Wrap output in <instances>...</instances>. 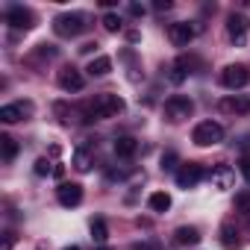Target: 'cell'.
Returning <instances> with one entry per match:
<instances>
[{"label": "cell", "mask_w": 250, "mask_h": 250, "mask_svg": "<svg viewBox=\"0 0 250 250\" xmlns=\"http://www.w3.org/2000/svg\"><path fill=\"white\" fill-rule=\"evenodd\" d=\"M235 206L250 215V191H238V194H235Z\"/></svg>", "instance_id": "cell-27"}, {"label": "cell", "mask_w": 250, "mask_h": 250, "mask_svg": "<svg viewBox=\"0 0 250 250\" xmlns=\"http://www.w3.org/2000/svg\"><path fill=\"white\" fill-rule=\"evenodd\" d=\"M165 118L171 121V124H183L186 118H191L194 115V100L191 97H186V94H174V97H168L165 100Z\"/></svg>", "instance_id": "cell-4"}, {"label": "cell", "mask_w": 250, "mask_h": 250, "mask_svg": "<svg viewBox=\"0 0 250 250\" xmlns=\"http://www.w3.org/2000/svg\"><path fill=\"white\" fill-rule=\"evenodd\" d=\"M130 12H133V15H145V6H139V3H133V6H130Z\"/></svg>", "instance_id": "cell-30"}, {"label": "cell", "mask_w": 250, "mask_h": 250, "mask_svg": "<svg viewBox=\"0 0 250 250\" xmlns=\"http://www.w3.org/2000/svg\"><path fill=\"white\" fill-rule=\"evenodd\" d=\"M212 183H215V188H232L235 171L229 165H218V168H212Z\"/></svg>", "instance_id": "cell-16"}, {"label": "cell", "mask_w": 250, "mask_h": 250, "mask_svg": "<svg viewBox=\"0 0 250 250\" xmlns=\"http://www.w3.org/2000/svg\"><path fill=\"white\" fill-rule=\"evenodd\" d=\"M85 27H88V24H85V15H83V12H62V15L53 18V33L62 36V39L80 36Z\"/></svg>", "instance_id": "cell-2"}, {"label": "cell", "mask_w": 250, "mask_h": 250, "mask_svg": "<svg viewBox=\"0 0 250 250\" xmlns=\"http://www.w3.org/2000/svg\"><path fill=\"white\" fill-rule=\"evenodd\" d=\"M112 150H115L118 159H133V156L139 153V142H136L133 136H118L115 145H112Z\"/></svg>", "instance_id": "cell-14"}, {"label": "cell", "mask_w": 250, "mask_h": 250, "mask_svg": "<svg viewBox=\"0 0 250 250\" xmlns=\"http://www.w3.org/2000/svg\"><path fill=\"white\" fill-rule=\"evenodd\" d=\"M247 83H250V71H247L244 65H227V68L221 71V85L229 88V91H238V88H244Z\"/></svg>", "instance_id": "cell-6"}, {"label": "cell", "mask_w": 250, "mask_h": 250, "mask_svg": "<svg viewBox=\"0 0 250 250\" xmlns=\"http://www.w3.org/2000/svg\"><path fill=\"white\" fill-rule=\"evenodd\" d=\"M121 112H124V100L112 91H103V94H97L94 100H88L83 106V121H88V124L91 121H106V118H115Z\"/></svg>", "instance_id": "cell-1"}, {"label": "cell", "mask_w": 250, "mask_h": 250, "mask_svg": "<svg viewBox=\"0 0 250 250\" xmlns=\"http://www.w3.org/2000/svg\"><path fill=\"white\" fill-rule=\"evenodd\" d=\"M91 165H94V159H91V153L88 150H74V168L80 171V174H88L91 171Z\"/></svg>", "instance_id": "cell-21"}, {"label": "cell", "mask_w": 250, "mask_h": 250, "mask_svg": "<svg viewBox=\"0 0 250 250\" xmlns=\"http://www.w3.org/2000/svg\"><path fill=\"white\" fill-rule=\"evenodd\" d=\"M218 241H221V247H224V250H238V247H241V238H238V232H235V227H232V224H224V227H221Z\"/></svg>", "instance_id": "cell-17"}, {"label": "cell", "mask_w": 250, "mask_h": 250, "mask_svg": "<svg viewBox=\"0 0 250 250\" xmlns=\"http://www.w3.org/2000/svg\"><path fill=\"white\" fill-rule=\"evenodd\" d=\"M188 74H191V62H188L186 56H180V59L171 65V74H168V80H171L174 85H183V83L188 80Z\"/></svg>", "instance_id": "cell-15"}, {"label": "cell", "mask_w": 250, "mask_h": 250, "mask_svg": "<svg viewBox=\"0 0 250 250\" xmlns=\"http://www.w3.org/2000/svg\"><path fill=\"white\" fill-rule=\"evenodd\" d=\"M162 171H180V156H177L174 150H168V153L162 156Z\"/></svg>", "instance_id": "cell-25"}, {"label": "cell", "mask_w": 250, "mask_h": 250, "mask_svg": "<svg viewBox=\"0 0 250 250\" xmlns=\"http://www.w3.org/2000/svg\"><path fill=\"white\" fill-rule=\"evenodd\" d=\"M200 180H203V168L200 165H194V162L180 165V171H177V186L180 188H194Z\"/></svg>", "instance_id": "cell-13"}, {"label": "cell", "mask_w": 250, "mask_h": 250, "mask_svg": "<svg viewBox=\"0 0 250 250\" xmlns=\"http://www.w3.org/2000/svg\"><path fill=\"white\" fill-rule=\"evenodd\" d=\"M30 115H33V103L30 100H18V103L0 106V121L3 124H18V121H27Z\"/></svg>", "instance_id": "cell-7"}, {"label": "cell", "mask_w": 250, "mask_h": 250, "mask_svg": "<svg viewBox=\"0 0 250 250\" xmlns=\"http://www.w3.org/2000/svg\"><path fill=\"white\" fill-rule=\"evenodd\" d=\"M6 24H9L12 30H33V27H36V15H33L30 9H24V6H12V9L6 12Z\"/></svg>", "instance_id": "cell-12"}, {"label": "cell", "mask_w": 250, "mask_h": 250, "mask_svg": "<svg viewBox=\"0 0 250 250\" xmlns=\"http://www.w3.org/2000/svg\"><path fill=\"white\" fill-rule=\"evenodd\" d=\"M33 171H36V177H47V174H53V165L42 156V159H36V168Z\"/></svg>", "instance_id": "cell-26"}, {"label": "cell", "mask_w": 250, "mask_h": 250, "mask_svg": "<svg viewBox=\"0 0 250 250\" xmlns=\"http://www.w3.org/2000/svg\"><path fill=\"white\" fill-rule=\"evenodd\" d=\"M218 109L224 115H250V97H244V94H227V97H221Z\"/></svg>", "instance_id": "cell-11"}, {"label": "cell", "mask_w": 250, "mask_h": 250, "mask_svg": "<svg viewBox=\"0 0 250 250\" xmlns=\"http://www.w3.org/2000/svg\"><path fill=\"white\" fill-rule=\"evenodd\" d=\"M3 250H12V232H6V241H3Z\"/></svg>", "instance_id": "cell-33"}, {"label": "cell", "mask_w": 250, "mask_h": 250, "mask_svg": "<svg viewBox=\"0 0 250 250\" xmlns=\"http://www.w3.org/2000/svg\"><path fill=\"white\" fill-rule=\"evenodd\" d=\"M121 27H124L121 15H115V12H106V15H103V30H106V33H121Z\"/></svg>", "instance_id": "cell-24"}, {"label": "cell", "mask_w": 250, "mask_h": 250, "mask_svg": "<svg viewBox=\"0 0 250 250\" xmlns=\"http://www.w3.org/2000/svg\"><path fill=\"white\" fill-rule=\"evenodd\" d=\"M62 250H80V247H77V244H71V247H62Z\"/></svg>", "instance_id": "cell-34"}, {"label": "cell", "mask_w": 250, "mask_h": 250, "mask_svg": "<svg viewBox=\"0 0 250 250\" xmlns=\"http://www.w3.org/2000/svg\"><path fill=\"white\" fill-rule=\"evenodd\" d=\"M227 36H229L238 47H244V44H247V36H250V18H247L244 12L227 15Z\"/></svg>", "instance_id": "cell-5"}, {"label": "cell", "mask_w": 250, "mask_h": 250, "mask_svg": "<svg viewBox=\"0 0 250 250\" xmlns=\"http://www.w3.org/2000/svg\"><path fill=\"white\" fill-rule=\"evenodd\" d=\"M91 77H106L109 71H112V59L109 56H97V59H91L88 62V68H85Z\"/></svg>", "instance_id": "cell-19"}, {"label": "cell", "mask_w": 250, "mask_h": 250, "mask_svg": "<svg viewBox=\"0 0 250 250\" xmlns=\"http://www.w3.org/2000/svg\"><path fill=\"white\" fill-rule=\"evenodd\" d=\"M56 200H59V206H65V209L80 206V203H83V186H80V183H62V186L56 188Z\"/></svg>", "instance_id": "cell-9"}, {"label": "cell", "mask_w": 250, "mask_h": 250, "mask_svg": "<svg viewBox=\"0 0 250 250\" xmlns=\"http://www.w3.org/2000/svg\"><path fill=\"white\" fill-rule=\"evenodd\" d=\"M194 36H197V30H194V24H188V21H177V24L168 27V39H171L174 47H188V44L194 42Z\"/></svg>", "instance_id": "cell-8"}, {"label": "cell", "mask_w": 250, "mask_h": 250, "mask_svg": "<svg viewBox=\"0 0 250 250\" xmlns=\"http://www.w3.org/2000/svg\"><path fill=\"white\" fill-rule=\"evenodd\" d=\"M238 171H241V177L250 183V153H247V156H241V162H238Z\"/></svg>", "instance_id": "cell-28"}, {"label": "cell", "mask_w": 250, "mask_h": 250, "mask_svg": "<svg viewBox=\"0 0 250 250\" xmlns=\"http://www.w3.org/2000/svg\"><path fill=\"white\" fill-rule=\"evenodd\" d=\"M174 241L177 244H200V229L197 227H180L174 232Z\"/></svg>", "instance_id": "cell-18"}, {"label": "cell", "mask_w": 250, "mask_h": 250, "mask_svg": "<svg viewBox=\"0 0 250 250\" xmlns=\"http://www.w3.org/2000/svg\"><path fill=\"white\" fill-rule=\"evenodd\" d=\"M191 142L197 147H215V145L224 142V127L218 121H200L194 127V133H191Z\"/></svg>", "instance_id": "cell-3"}, {"label": "cell", "mask_w": 250, "mask_h": 250, "mask_svg": "<svg viewBox=\"0 0 250 250\" xmlns=\"http://www.w3.org/2000/svg\"><path fill=\"white\" fill-rule=\"evenodd\" d=\"M91 238H94L100 247L106 244V238H109V229H106V221H103V218H94V221H91Z\"/></svg>", "instance_id": "cell-22"}, {"label": "cell", "mask_w": 250, "mask_h": 250, "mask_svg": "<svg viewBox=\"0 0 250 250\" xmlns=\"http://www.w3.org/2000/svg\"><path fill=\"white\" fill-rule=\"evenodd\" d=\"M97 250H112V247H106V244H103V247H97Z\"/></svg>", "instance_id": "cell-35"}, {"label": "cell", "mask_w": 250, "mask_h": 250, "mask_svg": "<svg viewBox=\"0 0 250 250\" xmlns=\"http://www.w3.org/2000/svg\"><path fill=\"white\" fill-rule=\"evenodd\" d=\"M0 150H3V159L6 162H12L18 156V142L12 136H0Z\"/></svg>", "instance_id": "cell-23"}, {"label": "cell", "mask_w": 250, "mask_h": 250, "mask_svg": "<svg viewBox=\"0 0 250 250\" xmlns=\"http://www.w3.org/2000/svg\"><path fill=\"white\" fill-rule=\"evenodd\" d=\"M94 47H97V44H91V42H88V44H83V47H80V53H91Z\"/></svg>", "instance_id": "cell-31"}, {"label": "cell", "mask_w": 250, "mask_h": 250, "mask_svg": "<svg viewBox=\"0 0 250 250\" xmlns=\"http://www.w3.org/2000/svg\"><path fill=\"white\" fill-rule=\"evenodd\" d=\"M147 206H150L153 212H168V209H171V194H168V191H153V194L147 197Z\"/></svg>", "instance_id": "cell-20"}, {"label": "cell", "mask_w": 250, "mask_h": 250, "mask_svg": "<svg viewBox=\"0 0 250 250\" xmlns=\"http://www.w3.org/2000/svg\"><path fill=\"white\" fill-rule=\"evenodd\" d=\"M56 83H59V88H62V91L77 94V91H83L85 77H83L77 68H62V71H59V77H56Z\"/></svg>", "instance_id": "cell-10"}, {"label": "cell", "mask_w": 250, "mask_h": 250, "mask_svg": "<svg viewBox=\"0 0 250 250\" xmlns=\"http://www.w3.org/2000/svg\"><path fill=\"white\" fill-rule=\"evenodd\" d=\"M133 250H153V244L150 241H139V244H133Z\"/></svg>", "instance_id": "cell-29"}, {"label": "cell", "mask_w": 250, "mask_h": 250, "mask_svg": "<svg viewBox=\"0 0 250 250\" xmlns=\"http://www.w3.org/2000/svg\"><path fill=\"white\" fill-rule=\"evenodd\" d=\"M62 174H65V168H62V165H53V177H56V180H59V177H62Z\"/></svg>", "instance_id": "cell-32"}]
</instances>
